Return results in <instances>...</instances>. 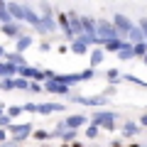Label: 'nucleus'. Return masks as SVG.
<instances>
[{
  "label": "nucleus",
  "instance_id": "f257e3e1",
  "mask_svg": "<svg viewBox=\"0 0 147 147\" xmlns=\"http://www.w3.org/2000/svg\"><path fill=\"white\" fill-rule=\"evenodd\" d=\"M66 125H69V127H79V125H84V118H81V115L69 118V120H66Z\"/></svg>",
  "mask_w": 147,
  "mask_h": 147
},
{
  "label": "nucleus",
  "instance_id": "f03ea898",
  "mask_svg": "<svg viewBox=\"0 0 147 147\" xmlns=\"http://www.w3.org/2000/svg\"><path fill=\"white\" fill-rule=\"evenodd\" d=\"M5 74H15V66L12 64H0V76H5Z\"/></svg>",
  "mask_w": 147,
  "mask_h": 147
},
{
  "label": "nucleus",
  "instance_id": "7ed1b4c3",
  "mask_svg": "<svg viewBox=\"0 0 147 147\" xmlns=\"http://www.w3.org/2000/svg\"><path fill=\"white\" fill-rule=\"evenodd\" d=\"M47 88H52L54 93H66L69 88H64V86H59V84H47Z\"/></svg>",
  "mask_w": 147,
  "mask_h": 147
},
{
  "label": "nucleus",
  "instance_id": "20e7f679",
  "mask_svg": "<svg viewBox=\"0 0 147 147\" xmlns=\"http://www.w3.org/2000/svg\"><path fill=\"white\" fill-rule=\"evenodd\" d=\"M12 132L15 135H25V132H30V125H17V127H12Z\"/></svg>",
  "mask_w": 147,
  "mask_h": 147
},
{
  "label": "nucleus",
  "instance_id": "39448f33",
  "mask_svg": "<svg viewBox=\"0 0 147 147\" xmlns=\"http://www.w3.org/2000/svg\"><path fill=\"white\" fill-rule=\"evenodd\" d=\"M123 132H125V135H135V132H137V127L132 125V123H127V125H125V130H123Z\"/></svg>",
  "mask_w": 147,
  "mask_h": 147
},
{
  "label": "nucleus",
  "instance_id": "423d86ee",
  "mask_svg": "<svg viewBox=\"0 0 147 147\" xmlns=\"http://www.w3.org/2000/svg\"><path fill=\"white\" fill-rule=\"evenodd\" d=\"M5 34H10V37H17V27H15V25H10V27H7V25H5Z\"/></svg>",
  "mask_w": 147,
  "mask_h": 147
},
{
  "label": "nucleus",
  "instance_id": "0eeeda50",
  "mask_svg": "<svg viewBox=\"0 0 147 147\" xmlns=\"http://www.w3.org/2000/svg\"><path fill=\"white\" fill-rule=\"evenodd\" d=\"M147 52V44H137L135 47V54H145Z\"/></svg>",
  "mask_w": 147,
  "mask_h": 147
},
{
  "label": "nucleus",
  "instance_id": "6e6552de",
  "mask_svg": "<svg viewBox=\"0 0 147 147\" xmlns=\"http://www.w3.org/2000/svg\"><path fill=\"white\" fill-rule=\"evenodd\" d=\"M20 113H22V108H17V105H15V108H10V115H20Z\"/></svg>",
  "mask_w": 147,
  "mask_h": 147
},
{
  "label": "nucleus",
  "instance_id": "1a4fd4ad",
  "mask_svg": "<svg viewBox=\"0 0 147 147\" xmlns=\"http://www.w3.org/2000/svg\"><path fill=\"white\" fill-rule=\"evenodd\" d=\"M98 135V127H88V137H96Z\"/></svg>",
  "mask_w": 147,
  "mask_h": 147
},
{
  "label": "nucleus",
  "instance_id": "9d476101",
  "mask_svg": "<svg viewBox=\"0 0 147 147\" xmlns=\"http://www.w3.org/2000/svg\"><path fill=\"white\" fill-rule=\"evenodd\" d=\"M113 147H123V142H118V140H115V142H113Z\"/></svg>",
  "mask_w": 147,
  "mask_h": 147
},
{
  "label": "nucleus",
  "instance_id": "9b49d317",
  "mask_svg": "<svg viewBox=\"0 0 147 147\" xmlns=\"http://www.w3.org/2000/svg\"><path fill=\"white\" fill-rule=\"evenodd\" d=\"M71 147H84V145H81V142H74V145Z\"/></svg>",
  "mask_w": 147,
  "mask_h": 147
},
{
  "label": "nucleus",
  "instance_id": "f8f14e48",
  "mask_svg": "<svg viewBox=\"0 0 147 147\" xmlns=\"http://www.w3.org/2000/svg\"><path fill=\"white\" fill-rule=\"evenodd\" d=\"M0 140H5V132H3V130H0Z\"/></svg>",
  "mask_w": 147,
  "mask_h": 147
},
{
  "label": "nucleus",
  "instance_id": "ddd939ff",
  "mask_svg": "<svg viewBox=\"0 0 147 147\" xmlns=\"http://www.w3.org/2000/svg\"><path fill=\"white\" fill-rule=\"evenodd\" d=\"M0 57H3V47H0Z\"/></svg>",
  "mask_w": 147,
  "mask_h": 147
},
{
  "label": "nucleus",
  "instance_id": "4468645a",
  "mask_svg": "<svg viewBox=\"0 0 147 147\" xmlns=\"http://www.w3.org/2000/svg\"><path fill=\"white\" fill-rule=\"evenodd\" d=\"M130 147H140V145H130Z\"/></svg>",
  "mask_w": 147,
  "mask_h": 147
}]
</instances>
